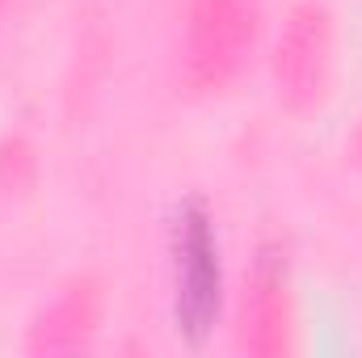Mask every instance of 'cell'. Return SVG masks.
Here are the masks:
<instances>
[{
	"instance_id": "cell-1",
	"label": "cell",
	"mask_w": 362,
	"mask_h": 358,
	"mask_svg": "<svg viewBox=\"0 0 362 358\" xmlns=\"http://www.w3.org/2000/svg\"><path fill=\"white\" fill-rule=\"evenodd\" d=\"M173 253V321L189 346H202L211 329L219 325L223 308V262H219V236L211 211L189 198L173 215L169 232Z\"/></svg>"
},
{
	"instance_id": "cell-3",
	"label": "cell",
	"mask_w": 362,
	"mask_h": 358,
	"mask_svg": "<svg viewBox=\"0 0 362 358\" xmlns=\"http://www.w3.org/2000/svg\"><path fill=\"white\" fill-rule=\"evenodd\" d=\"M333 59V21L325 4H295L282 21L278 47H274V85L291 110H303L320 101Z\"/></svg>"
},
{
	"instance_id": "cell-6",
	"label": "cell",
	"mask_w": 362,
	"mask_h": 358,
	"mask_svg": "<svg viewBox=\"0 0 362 358\" xmlns=\"http://www.w3.org/2000/svg\"><path fill=\"white\" fill-rule=\"evenodd\" d=\"M358 152H362V139H358Z\"/></svg>"
},
{
	"instance_id": "cell-5",
	"label": "cell",
	"mask_w": 362,
	"mask_h": 358,
	"mask_svg": "<svg viewBox=\"0 0 362 358\" xmlns=\"http://www.w3.org/2000/svg\"><path fill=\"white\" fill-rule=\"evenodd\" d=\"M97 321V295L89 287H72L38 325L34 333V350H72L93 333Z\"/></svg>"
},
{
	"instance_id": "cell-4",
	"label": "cell",
	"mask_w": 362,
	"mask_h": 358,
	"mask_svg": "<svg viewBox=\"0 0 362 358\" xmlns=\"http://www.w3.org/2000/svg\"><path fill=\"white\" fill-rule=\"evenodd\" d=\"M240 346L257 358H278L291 346V295H286V262L278 249H262L245 287L240 312Z\"/></svg>"
},
{
	"instance_id": "cell-2",
	"label": "cell",
	"mask_w": 362,
	"mask_h": 358,
	"mask_svg": "<svg viewBox=\"0 0 362 358\" xmlns=\"http://www.w3.org/2000/svg\"><path fill=\"white\" fill-rule=\"evenodd\" d=\"M262 0H194L185 25V72L194 89L228 85L253 51Z\"/></svg>"
}]
</instances>
